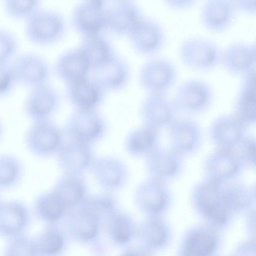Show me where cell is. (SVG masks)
<instances>
[{"label":"cell","instance_id":"cell-4","mask_svg":"<svg viewBox=\"0 0 256 256\" xmlns=\"http://www.w3.org/2000/svg\"><path fill=\"white\" fill-rule=\"evenodd\" d=\"M25 21V36L36 46L53 44L61 38L64 32V18L53 10L40 8Z\"/></svg>","mask_w":256,"mask_h":256},{"label":"cell","instance_id":"cell-19","mask_svg":"<svg viewBox=\"0 0 256 256\" xmlns=\"http://www.w3.org/2000/svg\"><path fill=\"white\" fill-rule=\"evenodd\" d=\"M92 76L105 90L118 91L128 84L130 77L127 62L116 54L91 72Z\"/></svg>","mask_w":256,"mask_h":256},{"label":"cell","instance_id":"cell-48","mask_svg":"<svg viewBox=\"0 0 256 256\" xmlns=\"http://www.w3.org/2000/svg\"><path fill=\"white\" fill-rule=\"evenodd\" d=\"M4 129L3 125L2 123V122L0 121V139L2 136V135L4 134Z\"/></svg>","mask_w":256,"mask_h":256},{"label":"cell","instance_id":"cell-8","mask_svg":"<svg viewBox=\"0 0 256 256\" xmlns=\"http://www.w3.org/2000/svg\"><path fill=\"white\" fill-rule=\"evenodd\" d=\"M10 64L17 84L30 89L48 83L50 66L40 54L32 52L17 54Z\"/></svg>","mask_w":256,"mask_h":256},{"label":"cell","instance_id":"cell-6","mask_svg":"<svg viewBox=\"0 0 256 256\" xmlns=\"http://www.w3.org/2000/svg\"><path fill=\"white\" fill-rule=\"evenodd\" d=\"M108 126L96 110H75L67 119L63 130L68 140L89 144L106 134Z\"/></svg>","mask_w":256,"mask_h":256},{"label":"cell","instance_id":"cell-32","mask_svg":"<svg viewBox=\"0 0 256 256\" xmlns=\"http://www.w3.org/2000/svg\"><path fill=\"white\" fill-rule=\"evenodd\" d=\"M74 216L72 228L74 234L82 240L95 237L98 230L99 215L86 203Z\"/></svg>","mask_w":256,"mask_h":256},{"label":"cell","instance_id":"cell-46","mask_svg":"<svg viewBox=\"0 0 256 256\" xmlns=\"http://www.w3.org/2000/svg\"><path fill=\"white\" fill-rule=\"evenodd\" d=\"M238 12L248 15H254L256 12V0H232Z\"/></svg>","mask_w":256,"mask_h":256},{"label":"cell","instance_id":"cell-26","mask_svg":"<svg viewBox=\"0 0 256 256\" xmlns=\"http://www.w3.org/2000/svg\"><path fill=\"white\" fill-rule=\"evenodd\" d=\"M148 168L154 178L174 176L180 168V156L172 149L157 148L148 154Z\"/></svg>","mask_w":256,"mask_h":256},{"label":"cell","instance_id":"cell-5","mask_svg":"<svg viewBox=\"0 0 256 256\" xmlns=\"http://www.w3.org/2000/svg\"><path fill=\"white\" fill-rule=\"evenodd\" d=\"M63 129L51 119L32 122L24 136V143L32 154L44 157L58 152L64 142Z\"/></svg>","mask_w":256,"mask_h":256},{"label":"cell","instance_id":"cell-29","mask_svg":"<svg viewBox=\"0 0 256 256\" xmlns=\"http://www.w3.org/2000/svg\"><path fill=\"white\" fill-rule=\"evenodd\" d=\"M140 236L145 248L149 250L164 246L170 240V231L163 220L157 216H152L142 224Z\"/></svg>","mask_w":256,"mask_h":256},{"label":"cell","instance_id":"cell-44","mask_svg":"<svg viewBox=\"0 0 256 256\" xmlns=\"http://www.w3.org/2000/svg\"><path fill=\"white\" fill-rule=\"evenodd\" d=\"M166 6L174 10H184L192 8L198 0H162Z\"/></svg>","mask_w":256,"mask_h":256},{"label":"cell","instance_id":"cell-43","mask_svg":"<svg viewBox=\"0 0 256 256\" xmlns=\"http://www.w3.org/2000/svg\"><path fill=\"white\" fill-rule=\"evenodd\" d=\"M10 62L0 64V98L10 94L17 84Z\"/></svg>","mask_w":256,"mask_h":256},{"label":"cell","instance_id":"cell-41","mask_svg":"<svg viewBox=\"0 0 256 256\" xmlns=\"http://www.w3.org/2000/svg\"><path fill=\"white\" fill-rule=\"evenodd\" d=\"M18 42L10 31L0 28V64L10 62L16 56Z\"/></svg>","mask_w":256,"mask_h":256},{"label":"cell","instance_id":"cell-18","mask_svg":"<svg viewBox=\"0 0 256 256\" xmlns=\"http://www.w3.org/2000/svg\"><path fill=\"white\" fill-rule=\"evenodd\" d=\"M114 2L106 8V28L116 35L129 36L144 16L130 0Z\"/></svg>","mask_w":256,"mask_h":256},{"label":"cell","instance_id":"cell-36","mask_svg":"<svg viewBox=\"0 0 256 256\" xmlns=\"http://www.w3.org/2000/svg\"><path fill=\"white\" fill-rule=\"evenodd\" d=\"M54 191L66 206H70L82 200L84 188L79 180L70 176L58 182Z\"/></svg>","mask_w":256,"mask_h":256},{"label":"cell","instance_id":"cell-33","mask_svg":"<svg viewBox=\"0 0 256 256\" xmlns=\"http://www.w3.org/2000/svg\"><path fill=\"white\" fill-rule=\"evenodd\" d=\"M23 166L20 160L10 154H0V189L14 187L20 180Z\"/></svg>","mask_w":256,"mask_h":256},{"label":"cell","instance_id":"cell-34","mask_svg":"<svg viewBox=\"0 0 256 256\" xmlns=\"http://www.w3.org/2000/svg\"><path fill=\"white\" fill-rule=\"evenodd\" d=\"M34 256H50L60 252L62 248L64 240L56 229L46 228L32 238Z\"/></svg>","mask_w":256,"mask_h":256},{"label":"cell","instance_id":"cell-12","mask_svg":"<svg viewBox=\"0 0 256 256\" xmlns=\"http://www.w3.org/2000/svg\"><path fill=\"white\" fill-rule=\"evenodd\" d=\"M60 98L48 83L30 89L23 104L24 115L32 122L51 119L60 106Z\"/></svg>","mask_w":256,"mask_h":256},{"label":"cell","instance_id":"cell-17","mask_svg":"<svg viewBox=\"0 0 256 256\" xmlns=\"http://www.w3.org/2000/svg\"><path fill=\"white\" fill-rule=\"evenodd\" d=\"M66 84V97L75 110H96L104 100L105 90L90 76Z\"/></svg>","mask_w":256,"mask_h":256},{"label":"cell","instance_id":"cell-13","mask_svg":"<svg viewBox=\"0 0 256 256\" xmlns=\"http://www.w3.org/2000/svg\"><path fill=\"white\" fill-rule=\"evenodd\" d=\"M106 8L100 0H82L74 8L72 24L83 37L100 34L106 28Z\"/></svg>","mask_w":256,"mask_h":256},{"label":"cell","instance_id":"cell-39","mask_svg":"<svg viewBox=\"0 0 256 256\" xmlns=\"http://www.w3.org/2000/svg\"><path fill=\"white\" fill-rule=\"evenodd\" d=\"M110 230L113 240L120 244L127 243L134 232V228L130 220L122 214H118L114 217L110 224Z\"/></svg>","mask_w":256,"mask_h":256},{"label":"cell","instance_id":"cell-27","mask_svg":"<svg viewBox=\"0 0 256 256\" xmlns=\"http://www.w3.org/2000/svg\"><path fill=\"white\" fill-rule=\"evenodd\" d=\"M58 152L62 166L72 172L84 168L90 160L92 153L89 144L68 139L64 141Z\"/></svg>","mask_w":256,"mask_h":256},{"label":"cell","instance_id":"cell-24","mask_svg":"<svg viewBox=\"0 0 256 256\" xmlns=\"http://www.w3.org/2000/svg\"><path fill=\"white\" fill-rule=\"evenodd\" d=\"M136 196L140 208L151 216L162 213L170 200V192L162 180L154 178L140 186Z\"/></svg>","mask_w":256,"mask_h":256},{"label":"cell","instance_id":"cell-50","mask_svg":"<svg viewBox=\"0 0 256 256\" xmlns=\"http://www.w3.org/2000/svg\"><path fill=\"white\" fill-rule=\"evenodd\" d=\"M118 0H114V1H118Z\"/></svg>","mask_w":256,"mask_h":256},{"label":"cell","instance_id":"cell-15","mask_svg":"<svg viewBox=\"0 0 256 256\" xmlns=\"http://www.w3.org/2000/svg\"><path fill=\"white\" fill-rule=\"evenodd\" d=\"M130 36L134 50L143 56H153L163 50L166 35L163 27L156 21L144 17Z\"/></svg>","mask_w":256,"mask_h":256},{"label":"cell","instance_id":"cell-9","mask_svg":"<svg viewBox=\"0 0 256 256\" xmlns=\"http://www.w3.org/2000/svg\"><path fill=\"white\" fill-rule=\"evenodd\" d=\"M167 130L170 148L181 156L195 152L202 144V129L190 117L178 118Z\"/></svg>","mask_w":256,"mask_h":256},{"label":"cell","instance_id":"cell-40","mask_svg":"<svg viewBox=\"0 0 256 256\" xmlns=\"http://www.w3.org/2000/svg\"><path fill=\"white\" fill-rule=\"evenodd\" d=\"M4 254L9 256H34L32 238L23 234L10 238Z\"/></svg>","mask_w":256,"mask_h":256},{"label":"cell","instance_id":"cell-20","mask_svg":"<svg viewBox=\"0 0 256 256\" xmlns=\"http://www.w3.org/2000/svg\"><path fill=\"white\" fill-rule=\"evenodd\" d=\"M30 222V214L26 206L16 200L0 204V236L11 238L24 234Z\"/></svg>","mask_w":256,"mask_h":256},{"label":"cell","instance_id":"cell-14","mask_svg":"<svg viewBox=\"0 0 256 256\" xmlns=\"http://www.w3.org/2000/svg\"><path fill=\"white\" fill-rule=\"evenodd\" d=\"M238 12L232 0H204L200 8V23L207 31L221 34L231 28Z\"/></svg>","mask_w":256,"mask_h":256},{"label":"cell","instance_id":"cell-11","mask_svg":"<svg viewBox=\"0 0 256 256\" xmlns=\"http://www.w3.org/2000/svg\"><path fill=\"white\" fill-rule=\"evenodd\" d=\"M248 127L234 114H220L208 128L212 142L217 148L234 150L247 134Z\"/></svg>","mask_w":256,"mask_h":256},{"label":"cell","instance_id":"cell-49","mask_svg":"<svg viewBox=\"0 0 256 256\" xmlns=\"http://www.w3.org/2000/svg\"><path fill=\"white\" fill-rule=\"evenodd\" d=\"M100 0L104 2H105V1H106V0Z\"/></svg>","mask_w":256,"mask_h":256},{"label":"cell","instance_id":"cell-47","mask_svg":"<svg viewBox=\"0 0 256 256\" xmlns=\"http://www.w3.org/2000/svg\"><path fill=\"white\" fill-rule=\"evenodd\" d=\"M248 227L250 230L252 232H255V212H251L248 218Z\"/></svg>","mask_w":256,"mask_h":256},{"label":"cell","instance_id":"cell-23","mask_svg":"<svg viewBox=\"0 0 256 256\" xmlns=\"http://www.w3.org/2000/svg\"><path fill=\"white\" fill-rule=\"evenodd\" d=\"M256 70L242 76L233 102L232 112L248 128L256 123Z\"/></svg>","mask_w":256,"mask_h":256},{"label":"cell","instance_id":"cell-1","mask_svg":"<svg viewBox=\"0 0 256 256\" xmlns=\"http://www.w3.org/2000/svg\"><path fill=\"white\" fill-rule=\"evenodd\" d=\"M226 186V182L208 179L197 185L192 192V200L196 210L214 228L226 224L233 214Z\"/></svg>","mask_w":256,"mask_h":256},{"label":"cell","instance_id":"cell-10","mask_svg":"<svg viewBox=\"0 0 256 256\" xmlns=\"http://www.w3.org/2000/svg\"><path fill=\"white\" fill-rule=\"evenodd\" d=\"M178 113L173 100L166 94H148L140 107L143 124L160 130L167 129L178 118Z\"/></svg>","mask_w":256,"mask_h":256},{"label":"cell","instance_id":"cell-35","mask_svg":"<svg viewBox=\"0 0 256 256\" xmlns=\"http://www.w3.org/2000/svg\"><path fill=\"white\" fill-rule=\"evenodd\" d=\"M228 202L233 213L248 210L255 200V192L251 188L242 184H227Z\"/></svg>","mask_w":256,"mask_h":256},{"label":"cell","instance_id":"cell-7","mask_svg":"<svg viewBox=\"0 0 256 256\" xmlns=\"http://www.w3.org/2000/svg\"><path fill=\"white\" fill-rule=\"evenodd\" d=\"M178 70L174 64L164 58H154L146 62L138 74L140 85L148 94H166L175 84Z\"/></svg>","mask_w":256,"mask_h":256},{"label":"cell","instance_id":"cell-16","mask_svg":"<svg viewBox=\"0 0 256 256\" xmlns=\"http://www.w3.org/2000/svg\"><path fill=\"white\" fill-rule=\"evenodd\" d=\"M256 64L254 42H235L222 50L221 65L232 76H243L256 70Z\"/></svg>","mask_w":256,"mask_h":256},{"label":"cell","instance_id":"cell-22","mask_svg":"<svg viewBox=\"0 0 256 256\" xmlns=\"http://www.w3.org/2000/svg\"><path fill=\"white\" fill-rule=\"evenodd\" d=\"M242 164L234 150L216 148L206 159L204 168L208 179L224 182L236 176Z\"/></svg>","mask_w":256,"mask_h":256},{"label":"cell","instance_id":"cell-2","mask_svg":"<svg viewBox=\"0 0 256 256\" xmlns=\"http://www.w3.org/2000/svg\"><path fill=\"white\" fill-rule=\"evenodd\" d=\"M222 50L214 42L202 37H192L183 40L178 49L179 58L188 68L208 72L221 65Z\"/></svg>","mask_w":256,"mask_h":256},{"label":"cell","instance_id":"cell-37","mask_svg":"<svg viewBox=\"0 0 256 256\" xmlns=\"http://www.w3.org/2000/svg\"><path fill=\"white\" fill-rule=\"evenodd\" d=\"M41 0H2L6 14L14 20H26L40 9Z\"/></svg>","mask_w":256,"mask_h":256},{"label":"cell","instance_id":"cell-21","mask_svg":"<svg viewBox=\"0 0 256 256\" xmlns=\"http://www.w3.org/2000/svg\"><path fill=\"white\" fill-rule=\"evenodd\" d=\"M219 238L214 228L200 226L189 230L182 242L180 252L182 256H208L216 252Z\"/></svg>","mask_w":256,"mask_h":256},{"label":"cell","instance_id":"cell-30","mask_svg":"<svg viewBox=\"0 0 256 256\" xmlns=\"http://www.w3.org/2000/svg\"><path fill=\"white\" fill-rule=\"evenodd\" d=\"M79 48L88 61L92 70L115 54L110 44L100 34L84 37Z\"/></svg>","mask_w":256,"mask_h":256},{"label":"cell","instance_id":"cell-31","mask_svg":"<svg viewBox=\"0 0 256 256\" xmlns=\"http://www.w3.org/2000/svg\"><path fill=\"white\" fill-rule=\"evenodd\" d=\"M66 206L54 191L44 193L35 200L34 208L41 220L54 222L62 216Z\"/></svg>","mask_w":256,"mask_h":256},{"label":"cell","instance_id":"cell-28","mask_svg":"<svg viewBox=\"0 0 256 256\" xmlns=\"http://www.w3.org/2000/svg\"><path fill=\"white\" fill-rule=\"evenodd\" d=\"M160 131L144 124L134 129L126 138L127 150L134 154H148L158 147Z\"/></svg>","mask_w":256,"mask_h":256},{"label":"cell","instance_id":"cell-38","mask_svg":"<svg viewBox=\"0 0 256 256\" xmlns=\"http://www.w3.org/2000/svg\"><path fill=\"white\" fill-rule=\"evenodd\" d=\"M116 161L103 158L97 161L95 172L98 178L108 186L118 185L120 180V171Z\"/></svg>","mask_w":256,"mask_h":256},{"label":"cell","instance_id":"cell-45","mask_svg":"<svg viewBox=\"0 0 256 256\" xmlns=\"http://www.w3.org/2000/svg\"><path fill=\"white\" fill-rule=\"evenodd\" d=\"M234 253L238 256H256L255 238L240 243L236 248Z\"/></svg>","mask_w":256,"mask_h":256},{"label":"cell","instance_id":"cell-3","mask_svg":"<svg viewBox=\"0 0 256 256\" xmlns=\"http://www.w3.org/2000/svg\"><path fill=\"white\" fill-rule=\"evenodd\" d=\"M214 99V91L209 84L193 78L178 86L172 100L178 112L194 116L206 112L212 106Z\"/></svg>","mask_w":256,"mask_h":256},{"label":"cell","instance_id":"cell-42","mask_svg":"<svg viewBox=\"0 0 256 256\" xmlns=\"http://www.w3.org/2000/svg\"><path fill=\"white\" fill-rule=\"evenodd\" d=\"M256 140L254 136L246 134L233 150L238 154L243 164L255 166Z\"/></svg>","mask_w":256,"mask_h":256},{"label":"cell","instance_id":"cell-25","mask_svg":"<svg viewBox=\"0 0 256 256\" xmlns=\"http://www.w3.org/2000/svg\"><path fill=\"white\" fill-rule=\"evenodd\" d=\"M57 76L67 84L90 76L92 70L86 58L77 48L60 54L54 64Z\"/></svg>","mask_w":256,"mask_h":256}]
</instances>
